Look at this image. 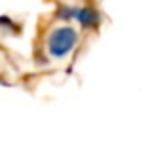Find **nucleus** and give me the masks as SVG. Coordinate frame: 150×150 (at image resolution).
Masks as SVG:
<instances>
[{
  "label": "nucleus",
  "mask_w": 150,
  "mask_h": 150,
  "mask_svg": "<svg viewBox=\"0 0 150 150\" xmlns=\"http://www.w3.org/2000/svg\"><path fill=\"white\" fill-rule=\"evenodd\" d=\"M78 42V34L72 27H57L51 30L48 38V51L55 59H65L74 50V44Z\"/></svg>",
  "instance_id": "1"
}]
</instances>
